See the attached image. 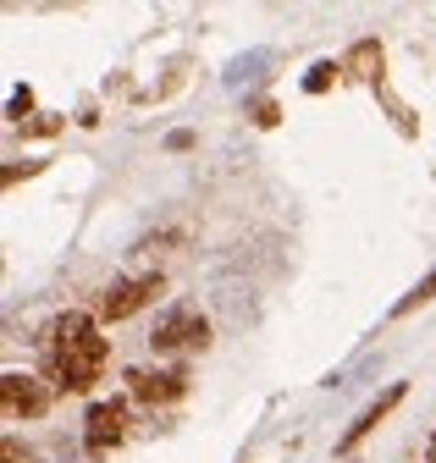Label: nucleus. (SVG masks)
Wrapping results in <instances>:
<instances>
[{
    "label": "nucleus",
    "mask_w": 436,
    "mask_h": 463,
    "mask_svg": "<svg viewBox=\"0 0 436 463\" xmlns=\"http://www.w3.org/2000/svg\"><path fill=\"white\" fill-rule=\"evenodd\" d=\"M50 370H56V386L67 392H89L105 375V359H111V342L94 331L89 315H62L50 326Z\"/></svg>",
    "instance_id": "f257e3e1"
},
{
    "label": "nucleus",
    "mask_w": 436,
    "mask_h": 463,
    "mask_svg": "<svg viewBox=\"0 0 436 463\" xmlns=\"http://www.w3.org/2000/svg\"><path fill=\"white\" fill-rule=\"evenodd\" d=\"M149 347L155 354H183V347H210V320L194 309V304H177L155 320L149 331Z\"/></svg>",
    "instance_id": "f03ea898"
},
{
    "label": "nucleus",
    "mask_w": 436,
    "mask_h": 463,
    "mask_svg": "<svg viewBox=\"0 0 436 463\" xmlns=\"http://www.w3.org/2000/svg\"><path fill=\"white\" fill-rule=\"evenodd\" d=\"M160 287H166L160 276H128V281H117L111 293L100 298V315H105V320H128V315H138L144 304L160 298Z\"/></svg>",
    "instance_id": "7ed1b4c3"
},
{
    "label": "nucleus",
    "mask_w": 436,
    "mask_h": 463,
    "mask_svg": "<svg viewBox=\"0 0 436 463\" xmlns=\"http://www.w3.org/2000/svg\"><path fill=\"white\" fill-rule=\"evenodd\" d=\"M0 409H6V420H39L50 409V392L33 381V375H0Z\"/></svg>",
    "instance_id": "20e7f679"
},
{
    "label": "nucleus",
    "mask_w": 436,
    "mask_h": 463,
    "mask_svg": "<svg viewBox=\"0 0 436 463\" xmlns=\"http://www.w3.org/2000/svg\"><path fill=\"white\" fill-rule=\"evenodd\" d=\"M128 392L138 402H149V409H160V402H172V397L188 392V375L183 370H133L128 375Z\"/></svg>",
    "instance_id": "39448f33"
},
{
    "label": "nucleus",
    "mask_w": 436,
    "mask_h": 463,
    "mask_svg": "<svg viewBox=\"0 0 436 463\" xmlns=\"http://www.w3.org/2000/svg\"><path fill=\"white\" fill-rule=\"evenodd\" d=\"M83 441H89L94 458L111 452V447L122 441V402H94V409H89V430H83Z\"/></svg>",
    "instance_id": "423d86ee"
},
{
    "label": "nucleus",
    "mask_w": 436,
    "mask_h": 463,
    "mask_svg": "<svg viewBox=\"0 0 436 463\" xmlns=\"http://www.w3.org/2000/svg\"><path fill=\"white\" fill-rule=\"evenodd\" d=\"M398 397H403V386H387V392H381V397L370 402V409H365V414H359V420H354V425L343 430V441H337V452H354V447H359V441H365V436H370V430L381 425V420H387V414L398 409Z\"/></svg>",
    "instance_id": "0eeeda50"
},
{
    "label": "nucleus",
    "mask_w": 436,
    "mask_h": 463,
    "mask_svg": "<svg viewBox=\"0 0 436 463\" xmlns=\"http://www.w3.org/2000/svg\"><path fill=\"white\" fill-rule=\"evenodd\" d=\"M265 67H270V50H249V55H238L232 72H227V89H249V83H260Z\"/></svg>",
    "instance_id": "6e6552de"
},
{
    "label": "nucleus",
    "mask_w": 436,
    "mask_h": 463,
    "mask_svg": "<svg viewBox=\"0 0 436 463\" xmlns=\"http://www.w3.org/2000/svg\"><path fill=\"white\" fill-rule=\"evenodd\" d=\"M348 72H354V78H370V83L381 78V44H375V39H359V44L348 50Z\"/></svg>",
    "instance_id": "1a4fd4ad"
},
{
    "label": "nucleus",
    "mask_w": 436,
    "mask_h": 463,
    "mask_svg": "<svg viewBox=\"0 0 436 463\" xmlns=\"http://www.w3.org/2000/svg\"><path fill=\"white\" fill-rule=\"evenodd\" d=\"M431 298H436V270H431V276H425V281L414 287V293H403V298L393 304V315L403 320V315H414V309H420V304H431Z\"/></svg>",
    "instance_id": "9d476101"
},
{
    "label": "nucleus",
    "mask_w": 436,
    "mask_h": 463,
    "mask_svg": "<svg viewBox=\"0 0 436 463\" xmlns=\"http://www.w3.org/2000/svg\"><path fill=\"white\" fill-rule=\"evenodd\" d=\"M337 72H343V67H332V61H320V67H309V78H304V94H326V89L337 83Z\"/></svg>",
    "instance_id": "9b49d317"
},
{
    "label": "nucleus",
    "mask_w": 436,
    "mask_h": 463,
    "mask_svg": "<svg viewBox=\"0 0 436 463\" xmlns=\"http://www.w3.org/2000/svg\"><path fill=\"white\" fill-rule=\"evenodd\" d=\"M254 122H260V128H277V122H282V110L265 99V105H254Z\"/></svg>",
    "instance_id": "f8f14e48"
},
{
    "label": "nucleus",
    "mask_w": 436,
    "mask_h": 463,
    "mask_svg": "<svg viewBox=\"0 0 436 463\" xmlns=\"http://www.w3.org/2000/svg\"><path fill=\"white\" fill-rule=\"evenodd\" d=\"M28 110H33V89H17V94H12V116H17V122H23Z\"/></svg>",
    "instance_id": "ddd939ff"
},
{
    "label": "nucleus",
    "mask_w": 436,
    "mask_h": 463,
    "mask_svg": "<svg viewBox=\"0 0 436 463\" xmlns=\"http://www.w3.org/2000/svg\"><path fill=\"white\" fill-rule=\"evenodd\" d=\"M6 463H33V447H23V441H6Z\"/></svg>",
    "instance_id": "4468645a"
},
{
    "label": "nucleus",
    "mask_w": 436,
    "mask_h": 463,
    "mask_svg": "<svg viewBox=\"0 0 436 463\" xmlns=\"http://www.w3.org/2000/svg\"><path fill=\"white\" fill-rule=\"evenodd\" d=\"M425 458H431V463H436V436H431V447H425Z\"/></svg>",
    "instance_id": "2eb2a0df"
}]
</instances>
